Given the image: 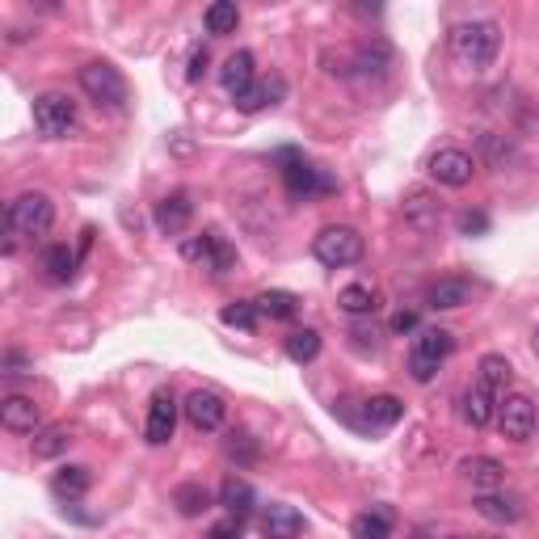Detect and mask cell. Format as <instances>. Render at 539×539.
Wrapping results in <instances>:
<instances>
[{"instance_id": "obj_1", "label": "cell", "mask_w": 539, "mask_h": 539, "mask_svg": "<svg viewBox=\"0 0 539 539\" xmlns=\"http://www.w3.org/2000/svg\"><path fill=\"white\" fill-rule=\"evenodd\" d=\"M510 371H514V367L506 363V354H485V358H481L472 388L464 392V422H468L472 430H485L493 417H497V405H502L506 384H510Z\"/></svg>"}, {"instance_id": "obj_2", "label": "cell", "mask_w": 539, "mask_h": 539, "mask_svg": "<svg viewBox=\"0 0 539 539\" xmlns=\"http://www.w3.org/2000/svg\"><path fill=\"white\" fill-rule=\"evenodd\" d=\"M451 59L464 72L481 76L497 64V55H502V26L489 22V17H472V22H459L451 26Z\"/></svg>"}, {"instance_id": "obj_3", "label": "cell", "mask_w": 539, "mask_h": 539, "mask_svg": "<svg viewBox=\"0 0 539 539\" xmlns=\"http://www.w3.org/2000/svg\"><path fill=\"white\" fill-rule=\"evenodd\" d=\"M76 81H81V89H85V97L93 106H102V110H127V102H131V89H127V76L118 72L110 59H89V64L76 72Z\"/></svg>"}, {"instance_id": "obj_4", "label": "cell", "mask_w": 539, "mask_h": 539, "mask_svg": "<svg viewBox=\"0 0 539 539\" xmlns=\"http://www.w3.org/2000/svg\"><path fill=\"white\" fill-rule=\"evenodd\" d=\"M55 224V203L43 194V190H26L17 194L13 203L5 207V232L13 236V241H22V236H47Z\"/></svg>"}, {"instance_id": "obj_5", "label": "cell", "mask_w": 539, "mask_h": 539, "mask_svg": "<svg viewBox=\"0 0 539 539\" xmlns=\"http://www.w3.org/2000/svg\"><path fill=\"white\" fill-rule=\"evenodd\" d=\"M451 350H455V333L438 329V325L417 329L413 350H409V375H413V384H430V379L438 375V367L451 358Z\"/></svg>"}, {"instance_id": "obj_6", "label": "cell", "mask_w": 539, "mask_h": 539, "mask_svg": "<svg viewBox=\"0 0 539 539\" xmlns=\"http://www.w3.org/2000/svg\"><path fill=\"white\" fill-rule=\"evenodd\" d=\"M312 257L329 270H346L363 257V236H358L350 224H329L312 236Z\"/></svg>"}, {"instance_id": "obj_7", "label": "cell", "mask_w": 539, "mask_h": 539, "mask_svg": "<svg viewBox=\"0 0 539 539\" xmlns=\"http://www.w3.org/2000/svg\"><path fill=\"white\" fill-rule=\"evenodd\" d=\"M30 114H34V131L43 139H68L76 131V102L68 93H38Z\"/></svg>"}, {"instance_id": "obj_8", "label": "cell", "mask_w": 539, "mask_h": 539, "mask_svg": "<svg viewBox=\"0 0 539 539\" xmlns=\"http://www.w3.org/2000/svg\"><path fill=\"white\" fill-rule=\"evenodd\" d=\"M182 257H186V262H194V266L211 270V274H228L236 266V249L215 228H207V232L190 236V241H182Z\"/></svg>"}, {"instance_id": "obj_9", "label": "cell", "mask_w": 539, "mask_h": 539, "mask_svg": "<svg viewBox=\"0 0 539 539\" xmlns=\"http://www.w3.org/2000/svg\"><path fill=\"white\" fill-rule=\"evenodd\" d=\"M283 186H287L291 198H304V203L316 198V194H333L337 190V182L325 177V169H316L312 161H304V156H295V152L283 156Z\"/></svg>"}, {"instance_id": "obj_10", "label": "cell", "mask_w": 539, "mask_h": 539, "mask_svg": "<svg viewBox=\"0 0 539 539\" xmlns=\"http://www.w3.org/2000/svg\"><path fill=\"white\" fill-rule=\"evenodd\" d=\"M493 422H497V430H502V438H510V443H527V438L535 434V422H539L535 401L527 392H510V396H502Z\"/></svg>"}, {"instance_id": "obj_11", "label": "cell", "mask_w": 539, "mask_h": 539, "mask_svg": "<svg viewBox=\"0 0 539 539\" xmlns=\"http://www.w3.org/2000/svg\"><path fill=\"white\" fill-rule=\"evenodd\" d=\"M426 173L434 177L438 186H451V190H459V186H468L472 182V173H476V161L464 152V148H438L430 161H426Z\"/></svg>"}, {"instance_id": "obj_12", "label": "cell", "mask_w": 539, "mask_h": 539, "mask_svg": "<svg viewBox=\"0 0 539 539\" xmlns=\"http://www.w3.org/2000/svg\"><path fill=\"white\" fill-rule=\"evenodd\" d=\"M182 413H186L190 430H198V434H215L219 426H224L228 405H224V396H219V392L198 388V392H190L186 401H182Z\"/></svg>"}, {"instance_id": "obj_13", "label": "cell", "mask_w": 539, "mask_h": 539, "mask_svg": "<svg viewBox=\"0 0 539 539\" xmlns=\"http://www.w3.org/2000/svg\"><path fill=\"white\" fill-rule=\"evenodd\" d=\"M177 413H182V405L173 401V392H156L152 405H148V417H144V438L152 447H165L173 430H177Z\"/></svg>"}, {"instance_id": "obj_14", "label": "cell", "mask_w": 539, "mask_h": 539, "mask_svg": "<svg viewBox=\"0 0 539 539\" xmlns=\"http://www.w3.org/2000/svg\"><path fill=\"white\" fill-rule=\"evenodd\" d=\"M459 476L476 489V493H497V489H506V464L502 459H493V455H472L459 464Z\"/></svg>"}, {"instance_id": "obj_15", "label": "cell", "mask_w": 539, "mask_h": 539, "mask_svg": "<svg viewBox=\"0 0 539 539\" xmlns=\"http://www.w3.org/2000/svg\"><path fill=\"white\" fill-rule=\"evenodd\" d=\"M0 426L9 434H38L43 430V409H38L30 396H5V401H0Z\"/></svg>"}, {"instance_id": "obj_16", "label": "cell", "mask_w": 539, "mask_h": 539, "mask_svg": "<svg viewBox=\"0 0 539 539\" xmlns=\"http://www.w3.org/2000/svg\"><path fill=\"white\" fill-rule=\"evenodd\" d=\"M190 219H194V203H190L186 190H173L156 203V228H161L165 236H182L190 228Z\"/></svg>"}, {"instance_id": "obj_17", "label": "cell", "mask_w": 539, "mask_h": 539, "mask_svg": "<svg viewBox=\"0 0 539 539\" xmlns=\"http://www.w3.org/2000/svg\"><path fill=\"white\" fill-rule=\"evenodd\" d=\"M219 85H224V93L232 97H241V93H249L253 85H257V68H253V55L249 51H232L228 59H224V68H219Z\"/></svg>"}, {"instance_id": "obj_18", "label": "cell", "mask_w": 539, "mask_h": 539, "mask_svg": "<svg viewBox=\"0 0 539 539\" xmlns=\"http://www.w3.org/2000/svg\"><path fill=\"white\" fill-rule=\"evenodd\" d=\"M472 304V283L468 278H438V283L426 291V308L430 312H455V308H464Z\"/></svg>"}, {"instance_id": "obj_19", "label": "cell", "mask_w": 539, "mask_h": 539, "mask_svg": "<svg viewBox=\"0 0 539 539\" xmlns=\"http://www.w3.org/2000/svg\"><path fill=\"white\" fill-rule=\"evenodd\" d=\"M262 535L266 539H299V535H304V514H299L295 506L270 502L262 510Z\"/></svg>"}, {"instance_id": "obj_20", "label": "cell", "mask_w": 539, "mask_h": 539, "mask_svg": "<svg viewBox=\"0 0 539 539\" xmlns=\"http://www.w3.org/2000/svg\"><path fill=\"white\" fill-rule=\"evenodd\" d=\"M476 514L485 518V523H518L523 518V502H518L514 493H506V489H497V493H476Z\"/></svg>"}, {"instance_id": "obj_21", "label": "cell", "mask_w": 539, "mask_h": 539, "mask_svg": "<svg viewBox=\"0 0 539 539\" xmlns=\"http://www.w3.org/2000/svg\"><path fill=\"white\" fill-rule=\"evenodd\" d=\"M93 485V472L85 464H68V468H59L51 476V493L59 497V502H76V497H85Z\"/></svg>"}, {"instance_id": "obj_22", "label": "cell", "mask_w": 539, "mask_h": 539, "mask_svg": "<svg viewBox=\"0 0 539 539\" xmlns=\"http://www.w3.org/2000/svg\"><path fill=\"white\" fill-rule=\"evenodd\" d=\"M401 417H405V405L396 401V396H388V392L363 401V426H371V430H392Z\"/></svg>"}, {"instance_id": "obj_23", "label": "cell", "mask_w": 539, "mask_h": 539, "mask_svg": "<svg viewBox=\"0 0 539 539\" xmlns=\"http://www.w3.org/2000/svg\"><path fill=\"white\" fill-rule=\"evenodd\" d=\"M253 502H257L253 485L241 481V476H228V481L219 485V506L228 510V518H241V523H245V518L253 514Z\"/></svg>"}, {"instance_id": "obj_24", "label": "cell", "mask_w": 539, "mask_h": 539, "mask_svg": "<svg viewBox=\"0 0 539 539\" xmlns=\"http://www.w3.org/2000/svg\"><path fill=\"white\" fill-rule=\"evenodd\" d=\"M476 148H481V156L493 169H506V165L518 161V144H514V135H506V131H485Z\"/></svg>"}, {"instance_id": "obj_25", "label": "cell", "mask_w": 539, "mask_h": 539, "mask_svg": "<svg viewBox=\"0 0 539 539\" xmlns=\"http://www.w3.org/2000/svg\"><path fill=\"white\" fill-rule=\"evenodd\" d=\"M287 93V85H283V76H270V81H257L249 93H241L236 97V110H245V114H257V110H266V106H274L278 97Z\"/></svg>"}, {"instance_id": "obj_26", "label": "cell", "mask_w": 539, "mask_h": 539, "mask_svg": "<svg viewBox=\"0 0 539 539\" xmlns=\"http://www.w3.org/2000/svg\"><path fill=\"white\" fill-rule=\"evenodd\" d=\"M76 443V430L72 426H47V430H38L34 434V459H59L68 447Z\"/></svg>"}, {"instance_id": "obj_27", "label": "cell", "mask_w": 539, "mask_h": 539, "mask_svg": "<svg viewBox=\"0 0 539 539\" xmlns=\"http://www.w3.org/2000/svg\"><path fill=\"white\" fill-rule=\"evenodd\" d=\"M350 535L354 539H392V514L384 506H371L363 514H354Z\"/></svg>"}, {"instance_id": "obj_28", "label": "cell", "mask_w": 539, "mask_h": 539, "mask_svg": "<svg viewBox=\"0 0 539 539\" xmlns=\"http://www.w3.org/2000/svg\"><path fill=\"white\" fill-rule=\"evenodd\" d=\"M337 308H342L346 316H371L379 308V291L367 287V283H350L337 291Z\"/></svg>"}, {"instance_id": "obj_29", "label": "cell", "mask_w": 539, "mask_h": 539, "mask_svg": "<svg viewBox=\"0 0 539 539\" xmlns=\"http://www.w3.org/2000/svg\"><path fill=\"white\" fill-rule=\"evenodd\" d=\"M405 219L409 224H417V228H434L438 224V198L430 194V190H409L405 194Z\"/></svg>"}, {"instance_id": "obj_30", "label": "cell", "mask_w": 539, "mask_h": 539, "mask_svg": "<svg viewBox=\"0 0 539 539\" xmlns=\"http://www.w3.org/2000/svg\"><path fill=\"white\" fill-rule=\"evenodd\" d=\"M253 304L262 316H270V321H291V316H299V299L291 291H262Z\"/></svg>"}, {"instance_id": "obj_31", "label": "cell", "mask_w": 539, "mask_h": 539, "mask_svg": "<svg viewBox=\"0 0 539 539\" xmlns=\"http://www.w3.org/2000/svg\"><path fill=\"white\" fill-rule=\"evenodd\" d=\"M283 350H287L291 363L304 367V363H312V358L321 354V333H316V329H295V333H287Z\"/></svg>"}, {"instance_id": "obj_32", "label": "cell", "mask_w": 539, "mask_h": 539, "mask_svg": "<svg viewBox=\"0 0 539 539\" xmlns=\"http://www.w3.org/2000/svg\"><path fill=\"white\" fill-rule=\"evenodd\" d=\"M203 26H207V34H232L241 26V9L232 0H215V5L203 9Z\"/></svg>"}, {"instance_id": "obj_33", "label": "cell", "mask_w": 539, "mask_h": 539, "mask_svg": "<svg viewBox=\"0 0 539 539\" xmlns=\"http://www.w3.org/2000/svg\"><path fill=\"white\" fill-rule=\"evenodd\" d=\"M173 506L182 518H198L203 510H211V493L203 485H177L173 489Z\"/></svg>"}, {"instance_id": "obj_34", "label": "cell", "mask_w": 539, "mask_h": 539, "mask_svg": "<svg viewBox=\"0 0 539 539\" xmlns=\"http://www.w3.org/2000/svg\"><path fill=\"white\" fill-rule=\"evenodd\" d=\"M43 270H47L51 283H68V278L76 274V253L68 245H51L43 253Z\"/></svg>"}, {"instance_id": "obj_35", "label": "cell", "mask_w": 539, "mask_h": 539, "mask_svg": "<svg viewBox=\"0 0 539 539\" xmlns=\"http://www.w3.org/2000/svg\"><path fill=\"white\" fill-rule=\"evenodd\" d=\"M219 321H224L228 329H245V333H253L257 321H262V312H257L253 299H241V304H228L224 312H219Z\"/></svg>"}, {"instance_id": "obj_36", "label": "cell", "mask_w": 539, "mask_h": 539, "mask_svg": "<svg viewBox=\"0 0 539 539\" xmlns=\"http://www.w3.org/2000/svg\"><path fill=\"white\" fill-rule=\"evenodd\" d=\"M228 455H232V459H245V464H253V459H257L253 438H249V434H232V438H228Z\"/></svg>"}, {"instance_id": "obj_37", "label": "cell", "mask_w": 539, "mask_h": 539, "mask_svg": "<svg viewBox=\"0 0 539 539\" xmlns=\"http://www.w3.org/2000/svg\"><path fill=\"white\" fill-rule=\"evenodd\" d=\"M485 228H489L485 211H464V215H459V232H464V236H481Z\"/></svg>"}, {"instance_id": "obj_38", "label": "cell", "mask_w": 539, "mask_h": 539, "mask_svg": "<svg viewBox=\"0 0 539 539\" xmlns=\"http://www.w3.org/2000/svg\"><path fill=\"white\" fill-rule=\"evenodd\" d=\"M203 539H241V518H228V523H219L211 527Z\"/></svg>"}, {"instance_id": "obj_39", "label": "cell", "mask_w": 539, "mask_h": 539, "mask_svg": "<svg viewBox=\"0 0 539 539\" xmlns=\"http://www.w3.org/2000/svg\"><path fill=\"white\" fill-rule=\"evenodd\" d=\"M417 329H422V325H417V312H396L392 316V333H417Z\"/></svg>"}, {"instance_id": "obj_40", "label": "cell", "mask_w": 539, "mask_h": 539, "mask_svg": "<svg viewBox=\"0 0 539 539\" xmlns=\"http://www.w3.org/2000/svg\"><path fill=\"white\" fill-rule=\"evenodd\" d=\"M26 367V354L22 350H5V358H0V375H17Z\"/></svg>"}, {"instance_id": "obj_41", "label": "cell", "mask_w": 539, "mask_h": 539, "mask_svg": "<svg viewBox=\"0 0 539 539\" xmlns=\"http://www.w3.org/2000/svg\"><path fill=\"white\" fill-rule=\"evenodd\" d=\"M203 72H207V47H198V51L190 55V68H186V76H190V81H203Z\"/></svg>"}, {"instance_id": "obj_42", "label": "cell", "mask_w": 539, "mask_h": 539, "mask_svg": "<svg viewBox=\"0 0 539 539\" xmlns=\"http://www.w3.org/2000/svg\"><path fill=\"white\" fill-rule=\"evenodd\" d=\"M531 346H535V354H539V325H535V342H531Z\"/></svg>"}, {"instance_id": "obj_43", "label": "cell", "mask_w": 539, "mask_h": 539, "mask_svg": "<svg viewBox=\"0 0 539 539\" xmlns=\"http://www.w3.org/2000/svg\"><path fill=\"white\" fill-rule=\"evenodd\" d=\"M451 539H468V535H451Z\"/></svg>"}]
</instances>
